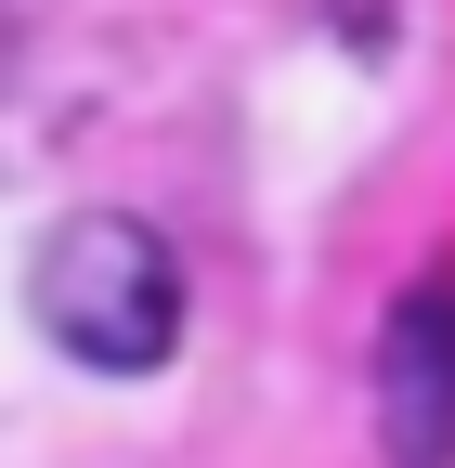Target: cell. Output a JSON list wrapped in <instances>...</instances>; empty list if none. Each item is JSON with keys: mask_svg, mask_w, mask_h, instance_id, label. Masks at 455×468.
Segmentation results:
<instances>
[{"mask_svg": "<svg viewBox=\"0 0 455 468\" xmlns=\"http://www.w3.org/2000/svg\"><path fill=\"white\" fill-rule=\"evenodd\" d=\"M26 313H39V338L66 351V365L156 378L169 351H183V261H169V234L131 221V208H66L39 234V261H26Z\"/></svg>", "mask_w": 455, "mask_h": 468, "instance_id": "1", "label": "cell"}, {"mask_svg": "<svg viewBox=\"0 0 455 468\" xmlns=\"http://www.w3.org/2000/svg\"><path fill=\"white\" fill-rule=\"evenodd\" d=\"M377 442L390 468H455V273L404 286L377 338Z\"/></svg>", "mask_w": 455, "mask_h": 468, "instance_id": "2", "label": "cell"}]
</instances>
